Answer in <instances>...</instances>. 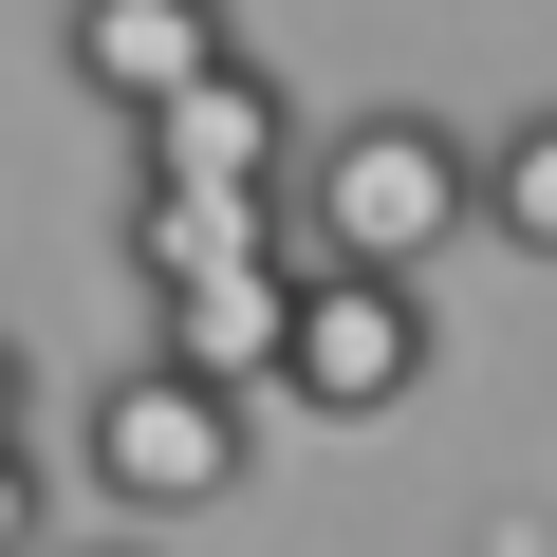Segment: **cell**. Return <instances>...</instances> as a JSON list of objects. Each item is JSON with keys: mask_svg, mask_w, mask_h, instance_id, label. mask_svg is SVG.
I'll use <instances>...</instances> for the list:
<instances>
[{"mask_svg": "<svg viewBox=\"0 0 557 557\" xmlns=\"http://www.w3.org/2000/svg\"><path fill=\"white\" fill-rule=\"evenodd\" d=\"M242 260H298L278 186H149L131 168V278H149V298H168V278H242Z\"/></svg>", "mask_w": 557, "mask_h": 557, "instance_id": "6", "label": "cell"}, {"mask_svg": "<svg viewBox=\"0 0 557 557\" xmlns=\"http://www.w3.org/2000/svg\"><path fill=\"white\" fill-rule=\"evenodd\" d=\"M75 465H94L112 520H205V502H242V465H260V391H223V372H186V354H131V372L75 409Z\"/></svg>", "mask_w": 557, "mask_h": 557, "instance_id": "2", "label": "cell"}, {"mask_svg": "<svg viewBox=\"0 0 557 557\" xmlns=\"http://www.w3.org/2000/svg\"><path fill=\"white\" fill-rule=\"evenodd\" d=\"M94 557H149V539H94Z\"/></svg>", "mask_w": 557, "mask_h": 557, "instance_id": "11", "label": "cell"}, {"mask_svg": "<svg viewBox=\"0 0 557 557\" xmlns=\"http://www.w3.org/2000/svg\"><path fill=\"white\" fill-rule=\"evenodd\" d=\"M483 242H520V260H557V94L483 131Z\"/></svg>", "mask_w": 557, "mask_h": 557, "instance_id": "8", "label": "cell"}, {"mask_svg": "<svg viewBox=\"0 0 557 557\" xmlns=\"http://www.w3.org/2000/svg\"><path fill=\"white\" fill-rule=\"evenodd\" d=\"M278 223H298V260H372V278H428L465 223H483V131L446 112H335L298 131V186H278Z\"/></svg>", "mask_w": 557, "mask_h": 557, "instance_id": "1", "label": "cell"}, {"mask_svg": "<svg viewBox=\"0 0 557 557\" xmlns=\"http://www.w3.org/2000/svg\"><path fill=\"white\" fill-rule=\"evenodd\" d=\"M278 317H298V260H242V278H168V335H149V354H186V372L260 391V372H278Z\"/></svg>", "mask_w": 557, "mask_h": 557, "instance_id": "7", "label": "cell"}, {"mask_svg": "<svg viewBox=\"0 0 557 557\" xmlns=\"http://www.w3.org/2000/svg\"><path fill=\"white\" fill-rule=\"evenodd\" d=\"M0 557H38V428L0 446Z\"/></svg>", "mask_w": 557, "mask_h": 557, "instance_id": "9", "label": "cell"}, {"mask_svg": "<svg viewBox=\"0 0 557 557\" xmlns=\"http://www.w3.org/2000/svg\"><path fill=\"white\" fill-rule=\"evenodd\" d=\"M131 168H149V186H298V94H278L260 57H223V75H186V94L131 131Z\"/></svg>", "mask_w": 557, "mask_h": 557, "instance_id": "4", "label": "cell"}, {"mask_svg": "<svg viewBox=\"0 0 557 557\" xmlns=\"http://www.w3.org/2000/svg\"><path fill=\"white\" fill-rule=\"evenodd\" d=\"M223 57H242L223 0H75V20H57V75H75L94 112H131V131H149L186 75H223Z\"/></svg>", "mask_w": 557, "mask_h": 557, "instance_id": "5", "label": "cell"}, {"mask_svg": "<svg viewBox=\"0 0 557 557\" xmlns=\"http://www.w3.org/2000/svg\"><path fill=\"white\" fill-rule=\"evenodd\" d=\"M428 278H372V260H298V317H278V372L260 409H317V428H372L428 391Z\"/></svg>", "mask_w": 557, "mask_h": 557, "instance_id": "3", "label": "cell"}, {"mask_svg": "<svg viewBox=\"0 0 557 557\" xmlns=\"http://www.w3.org/2000/svg\"><path fill=\"white\" fill-rule=\"evenodd\" d=\"M38 428V372H20V335H0V446H20Z\"/></svg>", "mask_w": 557, "mask_h": 557, "instance_id": "10", "label": "cell"}]
</instances>
